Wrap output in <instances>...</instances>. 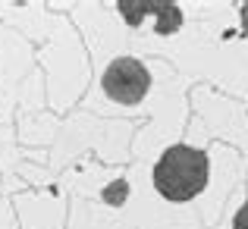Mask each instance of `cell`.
<instances>
[{"instance_id":"5b68a950","label":"cell","mask_w":248,"mask_h":229,"mask_svg":"<svg viewBox=\"0 0 248 229\" xmlns=\"http://www.w3.org/2000/svg\"><path fill=\"white\" fill-rule=\"evenodd\" d=\"M101 198L107 201V204H113V207H120L123 201L129 198V182L126 179H116V182H110L107 188L101 192Z\"/></svg>"},{"instance_id":"6da1fadb","label":"cell","mask_w":248,"mask_h":229,"mask_svg":"<svg viewBox=\"0 0 248 229\" xmlns=\"http://www.w3.org/2000/svg\"><path fill=\"white\" fill-rule=\"evenodd\" d=\"M207 176H211V160L201 148L170 145L154 167V188L167 201L182 204V201H192L195 195L204 192Z\"/></svg>"},{"instance_id":"277c9868","label":"cell","mask_w":248,"mask_h":229,"mask_svg":"<svg viewBox=\"0 0 248 229\" xmlns=\"http://www.w3.org/2000/svg\"><path fill=\"white\" fill-rule=\"evenodd\" d=\"M116 10H120V16L126 19L129 25H139L141 19H145V13H157L160 3H129V0H123V3H116Z\"/></svg>"},{"instance_id":"7a4b0ae2","label":"cell","mask_w":248,"mask_h":229,"mask_svg":"<svg viewBox=\"0 0 248 229\" xmlns=\"http://www.w3.org/2000/svg\"><path fill=\"white\" fill-rule=\"evenodd\" d=\"M101 88L110 101L116 104H139L151 88V73L145 69V63L135 57H116L107 69H104Z\"/></svg>"},{"instance_id":"3957f363","label":"cell","mask_w":248,"mask_h":229,"mask_svg":"<svg viewBox=\"0 0 248 229\" xmlns=\"http://www.w3.org/2000/svg\"><path fill=\"white\" fill-rule=\"evenodd\" d=\"M157 35H170V31H176L182 25V10L176 3H160L157 10Z\"/></svg>"},{"instance_id":"8992f818","label":"cell","mask_w":248,"mask_h":229,"mask_svg":"<svg viewBox=\"0 0 248 229\" xmlns=\"http://www.w3.org/2000/svg\"><path fill=\"white\" fill-rule=\"evenodd\" d=\"M232 229H248V201L236 211V217H232Z\"/></svg>"}]
</instances>
